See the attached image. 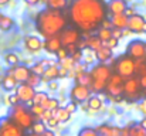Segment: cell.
I'll return each instance as SVG.
<instances>
[{
  "label": "cell",
  "instance_id": "b9f144b4",
  "mask_svg": "<svg viewBox=\"0 0 146 136\" xmlns=\"http://www.w3.org/2000/svg\"><path fill=\"white\" fill-rule=\"evenodd\" d=\"M51 118H52V111H51V109H46V111L43 112V115L40 116V119H41L44 123H47V121L51 119Z\"/></svg>",
  "mask_w": 146,
  "mask_h": 136
},
{
  "label": "cell",
  "instance_id": "5bb4252c",
  "mask_svg": "<svg viewBox=\"0 0 146 136\" xmlns=\"http://www.w3.org/2000/svg\"><path fill=\"white\" fill-rule=\"evenodd\" d=\"M24 47L30 52L37 54L38 51H41L44 48V41H41V38L37 36H26L24 37Z\"/></svg>",
  "mask_w": 146,
  "mask_h": 136
},
{
  "label": "cell",
  "instance_id": "7dc6e473",
  "mask_svg": "<svg viewBox=\"0 0 146 136\" xmlns=\"http://www.w3.org/2000/svg\"><path fill=\"white\" fill-rule=\"evenodd\" d=\"M58 67H60V65H58ZM65 77H68V70L60 67V68H58V78H65Z\"/></svg>",
  "mask_w": 146,
  "mask_h": 136
},
{
  "label": "cell",
  "instance_id": "44dd1931",
  "mask_svg": "<svg viewBox=\"0 0 146 136\" xmlns=\"http://www.w3.org/2000/svg\"><path fill=\"white\" fill-rule=\"evenodd\" d=\"M128 20H129V17H128L125 13L115 14V16L111 17V21H112L113 29H121V30H123V29L128 27Z\"/></svg>",
  "mask_w": 146,
  "mask_h": 136
},
{
  "label": "cell",
  "instance_id": "db71d44e",
  "mask_svg": "<svg viewBox=\"0 0 146 136\" xmlns=\"http://www.w3.org/2000/svg\"><path fill=\"white\" fill-rule=\"evenodd\" d=\"M122 34H123V37H126V36H131V34H132V31L126 27V29H123V30H122Z\"/></svg>",
  "mask_w": 146,
  "mask_h": 136
},
{
  "label": "cell",
  "instance_id": "7bdbcfd3",
  "mask_svg": "<svg viewBox=\"0 0 146 136\" xmlns=\"http://www.w3.org/2000/svg\"><path fill=\"white\" fill-rule=\"evenodd\" d=\"M7 101H9V103L13 106V105H17L19 102H20V99H19V96H17V94L14 92L13 95H10L9 98H7Z\"/></svg>",
  "mask_w": 146,
  "mask_h": 136
},
{
  "label": "cell",
  "instance_id": "e7e4bbea",
  "mask_svg": "<svg viewBox=\"0 0 146 136\" xmlns=\"http://www.w3.org/2000/svg\"><path fill=\"white\" fill-rule=\"evenodd\" d=\"M145 62H146V57H145Z\"/></svg>",
  "mask_w": 146,
  "mask_h": 136
},
{
  "label": "cell",
  "instance_id": "7c38bea8",
  "mask_svg": "<svg viewBox=\"0 0 146 136\" xmlns=\"http://www.w3.org/2000/svg\"><path fill=\"white\" fill-rule=\"evenodd\" d=\"M36 88H33V87H30L29 84H26V82H23V84H20L17 88H16V94H17V96H19V99H20V102H23V103H33V98H34V95H36Z\"/></svg>",
  "mask_w": 146,
  "mask_h": 136
},
{
  "label": "cell",
  "instance_id": "d6986e66",
  "mask_svg": "<svg viewBox=\"0 0 146 136\" xmlns=\"http://www.w3.org/2000/svg\"><path fill=\"white\" fill-rule=\"evenodd\" d=\"M58 64H54V65H50L48 68L44 71V74L41 75V81L43 82H51V81H55L58 78Z\"/></svg>",
  "mask_w": 146,
  "mask_h": 136
},
{
  "label": "cell",
  "instance_id": "60d3db41",
  "mask_svg": "<svg viewBox=\"0 0 146 136\" xmlns=\"http://www.w3.org/2000/svg\"><path fill=\"white\" fill-rule=\"evenodd\" d=\"M119 44V40L118 38H115V37H112V38H109L106 43H104V45H106V47H109L111 50H113V48H116Z\"/></svg>",
  "mask_w": 146,
  "mask_h": 136
},
{
  "label": "cell",
  "instance_id": "6f0895ef",
  "mask_svg": "<svg viewBox=\"0 0 146 136\" xmlns=\"http://www.w3.org/2000/svg\"><path fill=\"white\" fill-rule=\"evenodd\" d=\"M10 3V0H0V7L1 6H6V4H9Z\"/></svg>",
  "mask_w": 146,
  "mask_h": 136
},
{
  "label": "cell",
  "instance_id": "8992f818",
  "mask_svg": "<svg viewBox=\"0 0 146 136\" xmlns=\"http://www.w3.org/2000/svg\"><path fill=\"white\" fill-rule=\"evenodd\" d=\"M123 85H125V78L121 77L119 74L113 72L106 84V88L105 91L112 96V98H116V96H121L123 94Z\"/></svg>",
  "mask_w": 146,
  "mask_h": 136
},
{
  "label": "cell",
  "instance_id": "f6af8a7d",
  "mask_svg": "<svg viewBox=\"0 0 146 136\" xmlns=\"http://www.w3.org/2000/svg\"><path fill=\"white\" fill-rule=\"evenodd\" d=\"M112 37H115V38L121 40V38L123 37V34H122V30H121V29H112Z\"/></svg>",
  "mask_w": 146,
  "mask_h": 136
},
{
  "label": "cell",
  "instance_id": "816d5d0a",
  "mask_svg": "<svg viewBox=\"0 0 146 136\" xmlns=\"http://www.w3.org/2000/svg\"><path fill=\"white\" fill-rule=\"evenodd\" d=\"M125 14H126L128 17H132V16H133V14H136V13H135V10H133V9H131V7H128V9L125 10Z\"/></svg>",
  "mask_w": 146,
  "mask_h": 136
},
{
  "label": "cell",
  "instance_id": "e575fe53",
  "mask_svg": "<svg viewBox=\"0 0 146 136\" xmlns=\"http://www.w3.org/2000/svg\"><path fill=\"white\" fill-rule=\"evenodd\" d=\"M47 125H44V122L43 121H38V122H34V125L31 126V132L33 133H37V135H43L46 131H47V128H46Z\"/></svg>",
  "mask_w": 146,
  "mask_h": 136
},
{
  "label": "cell",
  "instance_id": "9c48e42d",
  "mask_svg": "<svg viewBox=\"0 0 146 136\" xmlns=\"http://www.w3.org/2000/svg\"><path fill=\"white\" fill-rule=\"evenodd\" d=\"M0 136H24V129L9 118L0 122Z\"/></svg>",
  "mask_w": 146,
  "mask_h": 136
},
{
  "label": "cell",
  "instance_id": "277c9868",
  "mask_svg": "<svg viewBox=\"0 0 146 136\" xmlns=\"http://www.w3.org/2000/svg\"><path fill=\"white\" fill-rule=\"evenodd\" d=\"M10 119L14 121L24 131L26 129H31V126L36 122V116L31 113V111L29 108H26L24 105H21V103L13 105L11 112H10Z\"/></svg>",
  "mask_w": 146,
  "mask_h": 136
},
{
  "label": "cell",
  "instance_id": "11a10c76",
  "mask_svg": "<svg viewBox=\"0 0 146 136\" xmlns=\"http://www.w3.org/2000/svg\"><path fill=\"white\" fill-rule=\"evenodd\" d=\"M26 3H29V4H31V6H34V4H38L40 3V0H24Z\"/></svg>",
  "mask_w": 146,
  "mask_h": 136
},
{
  "label": "cell",
  "instance_id": "d590c367",
  "mask_svg": "<svg viewBox=\"0 0 146 136\" xmlns=\"http://www.w3.org/2000/svg\"><path fill=\"white\" fill-rule=\"evenodd\" d=\"M41 82H43V81H41V77H40V75H37V74H33V72H31V75L29 77V80L26 81V84H29V85H30V87H33V88L38 87Z\"/></svg>",
  "mask_w": 146,
  "mask_h": 136
},
{
  "label": "cell",
  "instance_id": "8fae6325",
  "mask_svg": "<svg viewBox=\"0 0 146 136\" xmlns=\"http://www.w3.org/2000/svg\"><path fill=\"white\" fill-rule=\"evenodd\" d=\"M91 88L90 87H85V85H80V84H75L71 90V99L77 103H82V102H87L91 96Z\"/></svg>",
  "mask_w": 146,
  "mask_h": 136
},
{
  "label": "cell",
  "instance_id": "83f0119b",
  "mask_svg": "<svg viewBox=\"0 0 146 136\" xmlns=\"http://www.w3.org/2000/svg\"><path fill=\"white\" fill-rule=\"evenodd\" d=\"M135 74H136V75H139V77H143V75H146V62H145V58L135 60Z\"/></svg>",
  "mask_w": 146,
  "mask_h": 136
},
{
  "label": "cell",
  "instance_id": "6125c7cd",
  "mask_svg": "<svg viewBox=\"0 0 146 136\" xmlns=\"http://www.w3.org/2000/svg\"><path fill=\"white\" fill-rule=\"evenodd\" d=\"M1 17H3V14H1V13H0V21H1Z\"/></svg>",
  "mask_w": 146,
  "mask_h": 136
},
{
  "label": "cell",
  "instance_id": "681fc988",
  "mask_svg": "<svg viewBox=\"0 0 146 136\" xmlns=\"http://www.w3.org/2000/svg\"><path fill=\"white\" fill-rule=\"evenodd\" d=\"M101 27H104V29H109V30H112L113 29V26H112V21L111 20H104V23H102V26Z\"/></svg>",
  "mask_w": 146,
  "mask_h": 136
},
{
  "label": "cell",
  "instance_id": "c3c4849f",
  "mask_svg": "<svg viewBox=\"0 0 146 136\" xmlns=\"http://www.w3.org/2000/svg\"><path fill=\"white\" fill-rule=\"evenodd\" d=\"M139 111L143 113V116H146V98L143 99V101H141V103H139Z\"/></svg>",
  "mask_w": 146,
  "mask_h": 136
},
{
  "label": "cell",
  "instance_id": "52a82bcc",
  "mask_svg": "<svg viewBox=\"0 0 146 136\" xmlns=\"http://www.w3.org/2000/svg\"><path fill=\"white\" fill-rule=\"evenodd\" d=\"M60 38L62 47H68L71 44H80V41L82 40V34L78 29L71 27V29H64L60 34Z\"/></svg>",
  "mask_w": 146,
  "mask_h": 136
},
{
  "label": "cell",
  "instance_id": "30bf717a",
  "mask_svg": "<svg viewBox=\"0 0 146 136\" xmlns=\"http://www.w3.org/2000/svg\"><path fill=\"white\" fill-rule=\"evenodd\" d=\"M126 54L133 60L145 58L146 57V43L142 40H132L126 47Z\"/></svg>",
  "mask_w": 146,
  "mask_h": 136
},
{
  "label": "cell",
  "instance_id": "9a60e30c",
  "mask_svg": "<svg viewBox=\"0 0 146 136\" xmlns=\"http://www.w3.org/2000/svg\"><path fill=\"white\" fill-rule=\"evenodd\" d=\"M106 7L111 16L121 14V13H125V10L128 9V0H109L106 3Z\"/></svg>",
  "mask_w": 146,
  "mask_h": 136
},
{
  "label": "cell",
  "instance_id": "f546056e",
  "mask_svg": "<svg viewBox=\"0 0 146 136\" xmlns=\"http://www.w3.org/2000/svg\"><path fill=\"white\" fill-rule=\"evenodd\" d=\"M129 136H146V129L141 123H135L129 126Z\"/></svg>",
  "mask_w": 146,
  "mask_h": 136
},
{
  "label": "cell",
  "instance_id": "603a6c76",
  "mask_svg": "<svg viewBox=\"0 0 146 136\" xmlns=\"http://www.w3.org/2000/svg\"><path fill=\"white\" fill-rule=\"evenodd\" d=\"M75 84H80V85H85V87H90L92 85V77H91V72L88 71H81L75 75Z\"/></svg>",
  "mask_w": 146,
  "mask_h": 136
},
{
  "label": "cell",
  "instance_id": "9f6ffc18",
  "mask_svg": "<svg viewBox=\"0 0 146 136\" xmlns=\"http://www.w3.org/2000/svg\"><path fill=\"white\" fill-rule=\"evenodd\" d=\"M41 136H55V135H54V132H51V131H46Z\"/></svg>",
  "mask_w": 146,
  "mask_h": 136
},
{
  "label": "cell",
  "instance_id": "bcb514c9",
  "mask_svg": "<svg viewBox=\"0 0 146 136\" xmlns=\"http://www.w3.org/2000/svg\"><path fill=\"white\" fill-rule=\"evenodd\" d=\"M58 123H60V121H58L55 116H52L51 119H48V121H47V126H48V128H55Z\"/></svg>",
  "mask_w": 146,
  "mask_h": 136
},
{
  "label": "cell",
  "instance_id": "5b68a950",
  "mask_svg": "<svg viewBox=\"0 0 146 136\" xmlns=\"http://www.w3.org/2000/svg\"><path fill=\"white\" fill-rule=\"evenodd\" d=\"M113 71L119 74L121 77H123L125 80L133 77L135 75V60L128 54L119 55L113 64Z\"/></svg>",
  "mask_w": 146,
  "mask_h": 136
},
{
  "label": "cell",
  "instance_id": "91938a15",
  "mask_svg": "<svg viewBox=\"0 0 146 136\" xmlns=\"http://www.w3.org/2000/svg\"><path fill=\"white\" fill-rule=\"evenodd\" d=\"M29 136H41V135H37V133H33V132H31V133H30Z\"/></svg>",
  "mask_w": 146,
  "mask_h": 136
},
{
  "label": "cell",
  "instance_id": "ba28073f",
  "mask_svg": "<svg viewBox=\"0 0 146 136\" xmlns=\"http://www.w3.org/2000/svg\"><path fill=\"white\" fill-rule=\"evenodd\" d=\"M141 81L136 77H131L125 80L123 85V95L129 99H138L141 95Z\"/></svg>",
  "mask_w": 146,
  "mask_h": 136
},
{
  "label": "cell",
  "instance_id": "94428289",
  "mask_svg": "<svg viewBox=\"0 0 146 136\" xmlns=\"http://www.w3.org/2000/svg\"><path fill=\"white\" fill-rule=\"evenodd\" d=\"M143 33H145V34H146V23H145V24H143Z\"/></svg>",
  "mask_w": 146,
  "mask_h": 136
},
{
  "label": "cell",
  "instance_id": "6da1fadb",
  "mask_svg": "<svg viewBox=\"0 0 146 136\" xmlns=\"http://www.w3.org/2000/svg\"><path fill=\"white\" fill-rule=\"evenodd\" d=\"M108 7L104 0H71L68 17L75 29L84 34L98 30L108 19Z\"/></svg>",
  "mask_w": 146,
  "mask_h": 136
},
{
  "label": "cell",
  "instance_id": "ac0fdd59",
  "mask_svg": "<svg viewBox=\"0 0 146 136\" xmlns=\"http://www.w3.org/2000/svg\"><path fill=\"white\" fill-rule=\"evenodd\" d=\"M99 136H121L122 128L111 126V125H99L97 128Z\"/></svg>",
  "mask_w": 146,
  "mask_h": 136
},
{
  "label": "cell",
  "instance_id": "d4e9b609",
  "mask_svg": "<svg viewBox=\"0 0 146 136\" xmlns=\"http://www.w3.org/2000/svg\"><path fill=\"white\" fill-rule=\"evenodd\" d=\"M102 99L97 96V95H91L90 96V99L87 101V106H88V109H90V112H94V111H99L101 108H102Z\"/></svg>",
  "mask_w": 146,
  "mask_h": 136
},
{
  "label": "cell",
  "instance_id": "680465c9",
  "mask_svg": "<svg viewBox=\"0 0 146 136\" xmlns=\"http://www.w3.org/2000/svg\"><path fill=\"white\" fill-rule=\"evenodd\" d=\"M139 123H141V125H142V126H143V128L146 129V116L143 118V119H142V121H141V122H139Z\"/></svg>",
  "mask_w": 146,
  "mask_h": 136
},
{
  "label": "cell",
  "instance_id": "484cf974",
  "mask_svg": "<svg viewBox=\"0 0 146 136\" xmlns=\"http://www.w3.org/2000/svg\"><path fill=\"white\" fill-rule=\"evenodd\" d=\"M46 7L50 9H55V10H64L68 7V0H44Z\"/></svg>",
  "mask_w": 146,
  "mask_h": 136
},
{
  "label": "cell",
  "instance_id": "74e56055",
  "mask_svg": "<svg viewBox=\"0 0 146 136\" xmlns=\"http://www.w3.org/2000/svg\"><path fill=\"white\" fill-rule=\"evenodd\" d=\"M78 136H99V133H98V131L95 128L85 126V128H82V129L78 132Z\"/></svg>",
  "mask_w": 146,
  "mask_h": 136
},
{
  "label": "cell",
  "instance_id": "4fadbf2b",
  "mask_svg": "<svg viewBox=\"0 0 146 136\" xmlns=\"http://www.w3.org/2000/svg\"><path fill=\"white\" fill-rule=\"evenodd\" d=\"M7 74H9V75H13L19 84H23V82H26V81L29 80V77L31 75V68L27 67V65H16V67L10 68Z\"/></svg>",
  "mask_w": 146,
  "mask_h": 136
},
{
  "label": "cell",
  "instance_id": "1f68e13d",
  "mask_svg": "<svg viewBox=\"0 0 146 136\" xmlns=\"http://www.w3.org/2000/svg\"><path fill=\"white\" fill-rule=\"evenodd\" d=\"M41 106L44 108V109H51V111H54V109H57V108H60V102H58V99H55V98H47L43 103H41Z\"/></svg>",
  "mask_w": 146,
  "mask_h": 136
},
{
  "label": "cell",
  "instance_id": "f907efd6",
  "mask_svg": "<svg viewBox=\"0 0 146 136\" xmlns=\"http://www.w3.org/2000/svg\"><path fill=\"white\" fill-rule=\"evenodd\" d=\"M48 88L51 91L58 90V82H57V80H55V81H51V82H48Z\"/></svg>",
  "mask_w": 146,
  "mask_h": 136
},
{
  "label": "cell",
  "instance_id": "f5cc1de1",
  "mask_svg": "<svg viewBox=\"0 0 146 136\" xmlns=\"http://www.w3.org/2000/svg\"><path fill=\"white\" fill-rule=\"evenodd\" d=\"M139 81H141V87L145 90V88H146V75H143V77H139Z\"/></svg>",
  "mask_w": 146,
  "mask_h": 136
},
{
  "label": "cell",
  "instance_id": "2e32d148",
  "mask_svg": "<svg viewBox=\"0 0 146 136\" xmlns=\"http://www.w3.org/2000/svg\"><path fill=\"white\" fill-rule=\"evenodd\" d=\"M145 23H146L145 17L136 13L132 17H129V20H128V29L132 33H143V24Z\"/></svg>",
  "mask_w": 146,
  "mask_h": 136
},
{
  "label": "cell",
  "instance_id": "3957f363",
  "mask_svg": "<svg viewBox=\"0 0 146 136\" xmlns=\"http://www.w3.org/2000/svg\"><path fill=\"white\" fill-rule=\"evenodd\" d=\"M90 72H91V77H92V85H91L92 92H101V91L105 90L111 75L113 74L111 67H108L105 62L97 64Z\"/></svg>",
  "mask_w": 146,
  "mask_h": 136
},
{
  "label": "cell",
  "instance_id": "be15d7a7",
  "mask_svg": "<svg viewBox=\"0 0 146 136\" xmlns=\"http://www.w3.org/2000/svg\"><path fill=\"white\" fill-rule=\"evenodd\" d=\"M143 94H145V96H146V88H145V90H143Z\"/></svg>",
  "mask_w": 146,
  "mask_h": 136
},
{
  "label": "cell",
  "instance_id": "ee69618b",
  "mask_svg": "<svg viewBox=\"0 0 146 136\" xmlns=\"http://www.w3.org/2000/svg\"><path fill=\"white\" fill-rule=\"evenodd\" d=\"M65 109H67L70 113H74V112L77 111V102H74V101L68 102V103L65 105Z\"/></svg>",
  "mask_w": 146,
  "mask_h": 136
},
{
  "label": "cell",
  "instance_id": "7a4b0ae2",
  "mask_svg": "<svg viewBox=\"0 0 146 136\" xmlns=\"http://www.w3.org/2000/svg\"><path fill=\"white\" fill-rule=\"evenodd\" d=\"M36 29L44 38L58 36L64 29H67V17L64 16L62 10L46 7L38 11L36 17Z\"/></svg>",
  "mask_w": 146,
  "mask_h": 136
},
{
  "label": "cell",
  "instance_id": "f1b7e54d",
  "mask_svg": "<svg viewBox=\"0 0 146 136\" xmlns=\"http://www.w3.org/2000/svg\"><path fill=\"white\" fill-rule=\"evenodd\" d=\"M13 26H14V20H13L11 17L3 14L1 21H0V30H1V31H9V30L13 29Z\"/></svg>",
  "mask_w": 146,
  "mask_h": 136
},
{
  "label": "cell",
  "instance_id": "ab89813d",
  "mask_svg": "<svg viewBox=\"0 0 146 136\" xmlns=\"http://www.w3.org/2000/svg\"><path fill=\"white\" fill-rule=\"evenodd\" d=\"M55 55H57V60H58V61H61V60L67 58V57H68L70 54H68L67 48H65V47H62V48H60V50L57 51V54H55Z\"/></svg>",
  "mask_w": 146,
  "mask_h": 136
},
{
  "label": "cell",
  "instance_id": "cb8c5ba5",
  "mask_svg": "<svg viewBox=\"0 0 146 136\" xmlns=\"http://www.w3.org/2000/svg\"><path fill=\"white\" fill-rule=\"evenodd\" d=\"M52 116H55V118L60 121V123H65V122H68V121L71 119V113L65 109V106H64V108L60 106V108L54 109V111H52Z\"/></svg>",
  "mask_w": 146,
  "mask_h": 136
},
{
  "label": "cell",
  "instance_id": "7402d4cb",
  "mask_svg": "<svg viewBox=\"0 0 146 136\" xmlns=\"http://www.w3.org/2000/svg\"><path fill=\"white\" fill-rule=\"evenodd\" d=\"M84 43H85V48H91L92 51H97L98 48L102 47V41L99 40L97 34L92 36V34H85V38H84Z\"/></svg>",
  "mask_w": 146,
  "mask_h": 136
},
{
  "label": "cell",
  "instance_id": "4316f807",
  "mask_svg": "<svg viewBox=\"0 0 146 136\" xmlns=\"http://www.w3.org/2000/svg\"><path fill=\"white\" fill-rule=\"evenodd\" d=\"M19 82L16 81V78L13 77V75H6L3 80H1V87L4 88L6 91H11V90H16L19 85H17Z\"/></svg>",
  "mask_w": 146,
  "mask_h": 136
},
{
  "label": "cell",
  "instance_id": "d6a6232c",
  "mask_svg": "<svg viewBox=\"0 0 146 136\" xmlns=\"http://www.w3.org/2000/svg\"><path fill=\"white\" fill-rule=\"evenodd\" d=\"M75 61H74V58L71 57V55H68L67 58H64V60H61V61H58V65L60 67H62V68H65V70H68V71H71L74 67H75Z\"/></svg>",
  "mask_w": 146,
  "mask_h": 136
},
{
  "label": "cell",
  "instance_id": "8d00e7d4",
  "mask_svg": "<svg viewBox=\"0 0 146 136\" xmlns=\"http://www.w3.org/2000/svg\"><path fill=\"white\" fill-rule=\"evenodd\" d=\"M47 98H48L47 92H44V91H38V92H36V95H34V98H33V103H34V105H41Z\"/></svg>",
  "mask_w": 146,
  "mask_h": 136
},
{
  "label": "cell",
  "instance_id": "836d02e7",
  "mask_svg": "<svg viewBox=\"0 0 146 136\" xmlns=\"http://www.w3.org/2000/svg\"><path fill=\"white\" fill-rule=\"evenodd\" d=\"M4 61H6L9 65H11V67H16V65H19V62H20V58H19V55H17L16 52H7V54L4 55Z\"/></svg>",
  "mask_w": 146,
  "mask_h": 136
},
{
  "label": "cell",
  "instance_id": "f35d334b",
  "mask_svg": "<svg viewBox=\"0 0 146 136\" xmlns=\"http://www.w3.org/2000/svg\"><path fill=\"white\" fill-rule=\"evenodd\" d=\"M30 111H31V113L36 116V118H38L40 119V116L43 115V112L46 111L41 105H34V103H31V108H30Z\"/></svg>",
  "mask_w": 146,
  "mask_h": 136
},
{
  "label": "cell",
  "instance_id": "4dcf8cb0",
  "mask_svg": "<svg viewBox=\"0 0 146 136\" xmlns=\"http://www.w3.org/2000/svg\"><path fill=\"white\" fill-rule=\"evenodd\" d=\"M97 36L99 37V40H101L102 44H104V43H106L109 38H112V30H109V29H104V27H99Z\"/></svg>",
  "mask_w": 146,
  "mask_h": 136
},
{
  "label": "cell",
  "instance_id": "ffe728a7",
  "mask_svg": "<svg viewBox=\"0 0 146 136\" xmlns=\"http://www.w3.org/2000/svg\"><path fill=\"white\" fill-rule=\"evenodd\" d=\"M112 57H113L112 50L104 44H102L101 48H98L97 51H95V58H97L99 62H106V61H109Z\"/></svg>",
  "mask_w": 146,
  "mask_h": 136
},
{
  "label": "cell",
  "instance_id": "e0dca14e",
  "mask_svg": "<svg viewBox=\"0 0 146 136\" xmlns=\"http://www.w3.org/2000/svg\"><path fill=\"white\" fill-rule=\"evenodd\" d=\"M60 48H62L60 34L44 40V50H46L47 52H50V54H57V51H58Z\"/></svg>",
  "mask_w": 146,
  "mask_h": 136
}]
</instances>
